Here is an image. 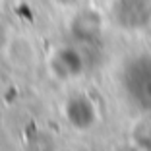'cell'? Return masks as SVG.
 I'll use <instances>...</instances> for the list:
<instances>
[{"mask_svg":"<svg viewBox=\"0 0 151 151\" xmlns=\"http://www.w3.org/2000/svg\"><path fill=\"white\" fill-rule=\"evenodd\" d=\"M58 2H62V4H74L76 0H58Z\"/></svg>","mask_w":151,"mask_h":151,"instance_id":"6","label":"cell"},{"mask_svg":"<svg viewBox=\"0 0 151 151\" xmlns=\"http://www.w3.org/2000/svg\"><path fill=\"white\" fill-rule=\"evenodd\" d=\"M111 14L122 29H147L151 23V0H114Z\"/></svg>","mask_w":151,"mask_h":151,"instance_id":"2","label":"cell"},{"mask_svg":"<svg viewBox=\"0 0 151 151\" xmlns=\"http://www.w3.org/2000/svg\"><path fill=\"white\" fill-rule=\"evenodd\" d=\"M49 66L52 74L60 80H74L76 76H80L85 68L83 54L76 47H62L52 54L49 60Z\"/></svg>","mask_w":151,"mask_h":151,"instance_id":"4","label":"cell"},{"mask_svg":"<svg viewBox=\"0 0 151 151\" xmlns=\"http://www.w3.org/2000/svg\"><path fill=\"white\" fill-rule=\"evenodd\" d=\"M64 116L68 118L70 126L76 130H89L97 120V111H95L93 101L87 95H72L64 105Z\"/></svg>","mask_w":151,"mask_h":151,"instance_id":"3","label":"cell"},{"mask_svg":"<svg viewBox=\"0 0 151 151\" xmlns=\"http://www.w3.org/2000/svg\"><path fill=\"white\" fill-rule=\"evenodd\" d=\"M147 29H149V33H151V23H149V25H147Z\"/></svg>","mask_w":151,"mask_h":151,"instance_id":"7","label":"cell"},{"mask_svg":"<svg viewBox=\"0 0 151 151\" xmlns=\"http://www.w3.org/2000/svg\"><path fill=\"white\" fill-rule=\"evenodd\" d=\"M120 83L134 107L151 112V54L130 58L122 68Z\"/></svg>","mask_w":151,"mask_h":151,"instance_id":"1","label":"cell"},{"mask_svg":"<svg viewBox=\"0 0 151 151\" xmlns=\"http://www.w3.org/2000/svg\"><path fill=\"white\" fill-rule=\"evenodd\" d=\"M72 33L80 43H93L101 33V23L95 18V14H80L76 23H72Z\"/></svg>","mask_w":151,"mask_h":151,"instance_id":"5","label":"cell"}]
</instances>
